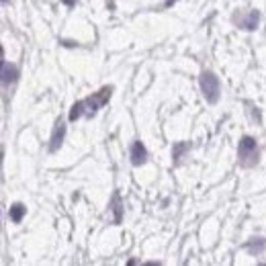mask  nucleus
<instances>
[{
  "label": "nucleus",
  "instance_id": "nucleus-14",
  "mask_svg": "<svg viewBox=\"0 0 266 266\" xmlns=\"http://www.w3.org/2000/svg\"><path fill=\"white\" fill-rule=\"evenodd\" d=\"M2 2H6V0H2Z\"/></svg>",
  "mask_w": 266,
  "mask_h": 266
},
{
  "label": "nucleus",
  "instance_id": "nucleus-9",
  "mask_svg": "<svg viewBox=\"0 0 266 266\" xmlns=\"http://www.w3.org/2000/svg\"><path fill=\"white\" fill-rule=\"evenodd\" d=\"M264 248H266V240H262V238H254L246 244V250H248L252 256H262Z\"/></svg>",
  "mask_w": 266,
  "mask_h": 266
},
{
  "label": "nucleus",
  "instance_id": "nucleus-3",
  "mask_svg": "<svg viewBox=\"0 0 266 266\" xmlns=\"http://www.w3.org/2000/svg\"><path fill=\"white\" fill-rule=\"evenodd\" d=\"M199 84H201V92L205 96V101L209 105H215L221 96V82L219 78L215 76L213 72H203L199 78Z\"/></svg>",
  "mask_w": 266,
  "mask_h": 266
},
{
  "label": "nucleus",
  "instance_id": "nucleus-6",
  "mask_svg": "<svg viewBox=\"0 0 266 266\" xmlns=\"http://www.w3.org/2000/svg\"><path fill=\"white\" fill-rule=\"evenodd\" d=\"M129 158L133 166H143L147 162V150L142 142H133L129 147Z\"/></svg>",
  "mask_w": 266,
  "mask_h": 266
},
{
  "label": "nucleus",
  "instance_id": "nucleus-11",
  "mask_svg": "<svg viewBox=\"0 0 266 266\" xmlns=\"http://www.w3.org/2000/svg\"><path fill=\"white\" fill-rule=\"evenodd\" d=\"M189 152V143L186 142H178V143H174V147H172V160L178 164L180 162V158Z\"/></svg>",
  "mask_w": 266,
  "mask_h": 266
},
{
  "label": "nucleus",
  "instance_id": "nucleus-13",
  "mask_svg": "<svg viewBox=\"0 0 266 266\" xmlns=\"http://www.w3.org/2000/svg\"><path fill=\"white\" fill-rule=\"evenodd\" d=\"M174 2H176V0H166V2H164V8H170Z\"/></svg>",
  "mask_w": 266,
  "mask_h": 266
},
{
  "label": "nucleus",
  "instance_id": "nucleus-7",
  "mask_svg": "<svg viewBox=\"0 0 266 266\" xmlns=\"http://www.w3.org/2000/svg\"><path fill=\"white\" fill-rule=\"evenodd\" d=\"M18 80V68L15 64L2 62V86L6 88L8 84H15Z\"/></svg>",
  "mask_w": 266,
  "mask_h": 266
},
{
  "label": "nucleus",
  "instance_id": "nucleus-12",
  "mask_svg": "<svg viewBox=\"0 0 266 266\" xmlns=\"http://www.w3.org/2000/svg\"><path fill=\"white\" fill-rule=\"evenodd\" d=\"M62 2H64V4H68V6H70V8H72V6L76 4V0H62Z\"/></svg>",
  "mask_w": 266,
  "mask_h": 266
},
{
  "label": "nucleus",
  "instance_id": "nucleus-10",
  "mask_svg": "<svg viewBox=\"0 0 266 266\" xmlns=\"http://www.w3.org/2000/svg\"><path fill=\"white\" fill-rule=\"evenodd\" d=\"M111 209L115 211V219H113V223H115V225H117V223H121L123 209H121V196H119V193H115V195H113V199H111Z\"/></svg>",
  "mask_w": 266,
  "mask_h": 266
},
{
  "label": "nucleus",
  "instance_id": "nucleus-2",
  "mask_svg": "<svg viewBox=\"0 0 266 266\" xmlns=\"http://www.w3.org/2000/svg\"><path fill=\"white\" fill-rule=\"evenodd\" d=\"M260 160V147L256 143L254 137L244 135L238 143V162L244 168H254Z\"/></svg>",
  "mask_w": 266,
  "mask_h": 266
},
{
  "label": "nucleus",
  "instance_id": "nucleus-5",
  "mask_svg": "<svg viewBox=\"0 0 266 266\" xmlns=\"http://www.w3.org/2000/svg\"><path fill=\"white\" fill-rule=\"evenodd\" d=\"M64 137H66V123H64V119L60 117V119L55 121V125H53V133H52V140H49V152H57L62 147V143H64Z\"/></svg>",
  "mask_w": 266,
  "mask_h": 266
},
{
  "label": "nucleus",
  "instance_id": "nucleus-8",
  "mask_svg": "<svg viewBox=\"0 0 266 266\" xmlns=\"http://www.w3.org/2000/svg\"><path fill=\"white\" fill-rule=\"evenodd\" d=\"M25 215H27V207L23 203H15V205H11V209H8V217H11L13 223H21Z\"/></svg>",
  "mask_w": 266,
  "mask_h": 266
},
{
  "label": "nucleus",
  "instance_id": "nucleus-4",
  "mask_svg": "<svg viewBox=\"0 0 266 266\" xmlns=\"http://www.w3.org/2000/svg\"><path fill=\"white\" fill-rule=\"evenodd\" d=\"M231 21L235 23L238 29H242V31H254L260 23V15H258V11H240V13H233Z\"/></svg>",
  "mask_w": 266,
  "mask_h": 266
},
{
  "label": "nucleus",
  "instance_id": "nucleus-1",
  "mask_svg": "<svg viewBox=\"0 0 266 266\" xmlns=\"http://www.w3.org/2000/svg\"><path fill=\"white\" fill-rule=\"evenodd\" d=\"M111 96H113V86H103L98 92H92L90 96H86V98H82V101L74 103L72 109H70V115H68V119L78 121L80 117L90 119V117H94L106 103L111 101Z\"/></svg>",
  "mask_w": 266,
  "mask_h": 266
}]
</instances>
